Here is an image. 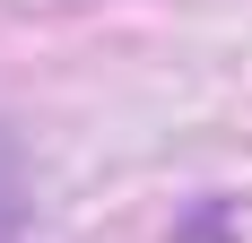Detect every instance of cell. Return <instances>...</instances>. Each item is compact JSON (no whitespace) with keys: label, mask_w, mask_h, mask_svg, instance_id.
<instances>
[{"label":"cell","mask_w":252,"mask_h":243,"mask_svg":"<svg viewBox=\"0 0 252 243\" xmlns=\"http://www.w3.org/2000/svg\"><path fill=\"white\" fill-rule=\"evenodd\" d=\"M9 226H18V156L0 148V235H9Z\"/></svg>","instance_id":"1"}]
</instances>
